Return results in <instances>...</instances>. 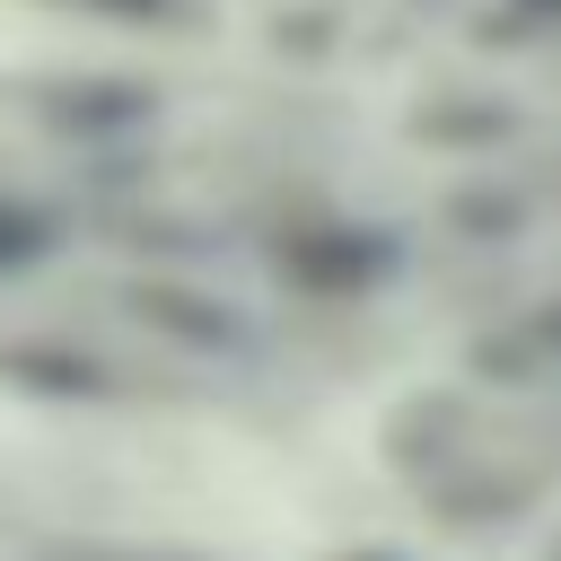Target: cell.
<instances>
[{
    "instance_id": "1",
    "label": "cell",
    "mask_w": 561,
    "mask_h": 561,
    "mask_svg": "<svg viewBox=\"0 0 561 561\" xmlns=\"http://www.w3.org/2000/svg\"><path fill=\"white\" fill-rule=\"evenodd\" d=\"M280 263H289L298 289H377V280L394 272V237L324 219V228H298V237L280 245Z\"/></svg>"
},
{
    "instance_id": "2",
    "label": "cell",
    "mask_w": 561,
    "mask_h": 561,
    "mask_svg": "<svg viewBox=\"0 0 561 561\" xmlns=\"http://www.w3.org/2000/svg\"><path fill=\"white\" fill-rule=\"evenodd\" d=\"M44 245H53V219H44V210H26V202H0V272L35 263Z\"/></svg>"
},
{
    "instance_id": "3",
    "label": "cell",
    "mask_w": 561,
    "mask_h": 561,
    "mask_svg": "<svg viewBox=\"0 0 561 561\" xmlns=\"http://www.w3.org/2000/svg\"><path fill=\"white\" fill-rule=\"evenodd\" d=\"M96 9H114V18H167V0H96Z\"/></svg>"
},
{
    "instance_id": "4",
    "label": "cell",
    "mask_w": 561,
    "mask_h": 561,
    "mask_svg": "<svg viewBox=\"0 0 561 561\" xmlns=\"http://www.w3.org/2000/svg\"><path fill=\"white\" fill-rule=\"evenodd\" d=\"M535 9H552V18H561V0H535Z\"/></svg>"
}]
</instances>
